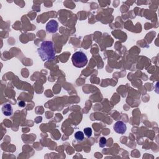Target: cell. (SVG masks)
<instances>
[{"label": "cell", "mask_w": 159, "mask_h": 159, "mask_svg": "<svg viewBox=\"0 0 159 159\" xmlns=\"http://www.w3.org/2000/svg\"><path fill=\"white\" fill-rule=\"evenodd\" d=\"M75 138L78 141H83L84 139V133L81 131H78L75 134Z\"/></svg>", "instance_id": "obj_6"}, {"label": "cell", "mask_w": 159, "mask_h": 159, "mask_svg": "<svg viewBox=\"0 0 159 159\" xmlns=\"http://www.w3.org/2000/svg\"><path fill=\"white\" fill-rule=\"evenodd\" d=\"M84 134L87 136V137H90L92 135V129L90 128H86L84 129Z\"/></svg>", "instance_id": "obj_8"}, {"label": "cell", "mask_w": 159, "mask_h": 159, "mask_svg": "<svg viewBox=\"0 0 159 159\" xmlns=\"http://www.w3.org/2000/svg\"><path fill=\"white\" fill-rule=\"evenodd\" d=\"M19 106H21V107H24V106H25V103H24L23 101L19 102Z\"/></svg>", "instance_id": "obj_9"}, {"label": "cell", "mask_w": 159, "mask_h": 159, "mask_svg": "<svg viewBox=\"0 0 159 159\" xmlns=\"http://www.w3.org/2000/svg\"><path fill=\"white\" fill-rule=\"evenodd\" d=\"M37 51L39 56L44 61L52 60L56 57L53 44L51 41H43Z\"/></svg>", "instance_id": "obj_1"}, {"label": "cell", "mask_w": 159, "mask_h": 159, "mask_svg": "<svg viewBox=\"0 0 159 159\" xmlns=\"http://www.w3.org/2000/svg\"><path fill=\"white\" fill-rule=\"evenodd\" d=\"M114 130L116 133L119 134H124L127 130V127L125 123L122 121L116 122L114 126Z\"/></svg>", "instance_id": "obj_3"}, {"label": "cell", "mask_w": 159, "mask_h": 159, "mask_svg": "<svg viewBox=\"0 0 159 159\" xmlns=\"http://www.w3.org/2000/svg\"><path fill=\"white\" fill-rule=\"evenodd\" d=\"M106 143H107V140L105 137H102L100 138V139H99V145L100 147H104L106 146Z\"/></svg>", "instance_id": "obj_7"}, {"label": "cell", "mask_w": 159, "mask_h": 159, "mask_svg": "<svg viewBox=\"0 0 159 159\" xmlns=\"http://www.w3.org/2000/svg\"><path fill=\"white\" fill-rule=\"evenodd\" d=\"M72 63L77 68H82L88 63V58L85 53L81 51L76 52L72 57Z\"/></svg>", "instance_id": "obj_2"}, {"label": "cell", "mask_w": 159, "mask_h": 159, "mask_svg": "<svg viewBox=\"0 0 159 159\" xmlns=\"http://www.w3.org/2000/svg\"><path fill=\"white\" fill-rule=\"evenodd\" d=\"M58 24L56 20H51L46 25V31L49 33H56L58 30Z\"/></svg>", "instance_id": "obj_4"}, {"label": "cell", "mask_w": 159, "mask_h": 159, "mask_svg": "<svg viewBox=\"0 0 159 159\" xmlns=\"http://www.w3.org/2000/svg\"><path fill=\"white\" fill-rule=\"evenodd\" d=\"M2 112L3 114L6 116L12 115L13 111H12V108L11 104H6L5 105H4L2 108Z\"/></svg>", "instance_id": "obj_5"}]
</instances>
